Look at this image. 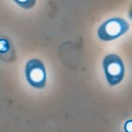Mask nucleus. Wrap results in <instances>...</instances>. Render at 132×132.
<instances>
[{
    "mask_svg": "<svg viewBox=\"0 0 132 132\" xmlns=\"http://www.w3.org/2000/svg\"><path fill=\"white\" fill-rule=\"evenodd\" d=\"M129 29V24L122 18H112L99 28L98 36L103 40H112L124 34Z\"/></svg>",
    "mask_w": 132,
    "mask_h": 132,
    "instance_id": "7ed1b4c3",
    "label": "nucleus"
},
{
    "mask_svg": "<svg viewBox=\"0 0 132 132\" xmlns=\"http://www.w3.org/2000/svg\"><path fill=\"white\" fill-rule=\"evenodd\" d=\"M26 78L29 85L35 89H43L47 85V72L44 63L38 59L29 60L25 67Z\"/></svg>",
    "mask_w": 132,
    "mask_h": 132,
    "instance_id": "f257e3e1",
    "label": "nucleus"
},
{
    "mask_svg": "<svg viewBox=\"0 0 132 132\" xmlns=\"http://www.w3.org/2000/svg\"><path fill=\"white\" fill-rule=\"evenodd\" d=\"M124 128L127 132H132V120H130L127 123H126Z\"/></svg>",
    "mask_w": 132,
    "mask_h": 132,
    "instance_id": "423d86ee",
    "label": "nucleus"
},
{
    "mask_svg": "<svg viewBox=\"0 0 132 132\" xmlns=\"http://www.w3.org/2000/svg\"><path fill=\"white\" fill-rule=\"evenodd\" d=\"M103 67L107 81L110 86H116L124 77V65L122 59L116 55H108L103 60Z\"/></svg>",
    "mask_w": 132,
    "mask_h": 132,
    "instance_id": "f03ea898",
    "label": "nucleus"
},
{
    "mask_svg": "<svg viewBox=\"0 0 132 132\" xmlns=\"http://www.w3.org/2000/svg\"><path fill=\"white\" fill-rule=\"evenodd\" d=\"M13 1L18 6L25 10L32 8L35 6L36 3H37V0H13Z\"/></svg>",
    "mask_w": 132,
    "mask_h": 132,
    "instance_id": "39448f33",
    "label": "nucleus"
},
{
    "mask_svg": "<svg viewBox=\"0 0 132 132\" xmlns=\"http://www.w3.org/2000/svg\"><path fill=\"white\" fill-rule=\"evenodd\" d=\"M16 52L13 42L5 36H0V60L5 63L14 61Z\"/></svg>",
    "mask_w": 132,
    "mask_h": 132,
    "instance_id": "20e7f679",
    "label": "nucleus"
}]
</instances>
